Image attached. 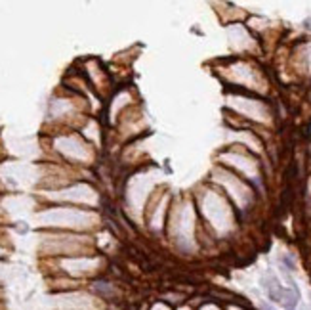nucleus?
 <instances>
[{
  "instance_id": "f257e3e1",
  "label": "nucleus",
  "mask_w": 311,
  "mask_h": 310,
  "mask_svg": "<svg viewBox=\"0 0 311 310\" xmlns=\"http://www.w3.org/2000/svg\"><path fill=\"white\" fill-rule=\"evenodd\" d=\"M290 310H294V308H290Z\"/></svg>"
}]
</instances>
